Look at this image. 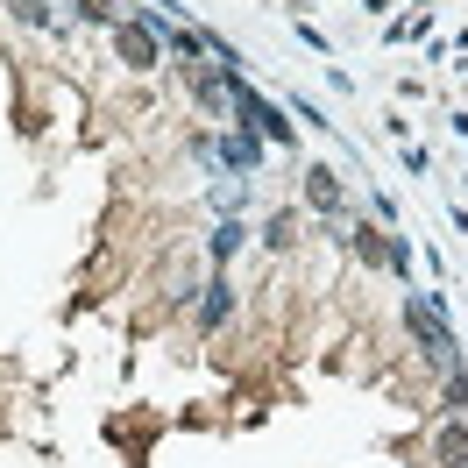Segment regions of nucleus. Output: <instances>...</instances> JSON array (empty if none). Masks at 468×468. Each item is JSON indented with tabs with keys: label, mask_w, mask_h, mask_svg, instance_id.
I'll use <instances>...</instances> for the list:
<instances>
[{
	"label": "nucleus",
	"mask_w": 468,
	"mask_h": 468,
	"mask_svg": "<svg viewBox=\"0 0 468 468\" xmlns=\"http://www.w3.org/2000/svg\"><path fill=\"white\" fill-rule=\"evenodd\" d=\"M433 462L440 468H468V419H454L447 433H440V447H433Z\"/></svg>",
	"instance_id": "423d86ee"
},
{
	"label": "nucleus",
	"mask_w": 468,
	"mask_h": 468,
	"mask_svg": "<svg viewBox=\"0 0 468 468\" xmlns=\"http://www.w3.org/2000/svg\"><path fill=\"white\" fill-rule=\"evenodd\" d=\"M114 58L128 64V71H156V64H164V43L143 29V15H121L114 22Z\"/></svg>",
	"instance_id": "f257e3e1"
},
{
	"label": "nucleus",
	"mask_w": 468,
	"mask_h": 468,
	"mask_svg": "<svg viewBox=\"0 0 468 468\" xmlns=\"http://www.w3.org/2000/svg\"><path fill=\"white\" fill-rule=\"evenodd\" d=\"M440 411H447V419H468V369H447V383H440Z\"/></svg>",
	"instance_id": "0eeeda50"
},
{
	"label": "nucleus",
	"mask_w": 468,
	"mask_h": 468,
	"mask_svg": "<svg viewBox=\"0 0 468 468\" xmlns=\"http://www.w3.org/2000/svg\"><path fill=\"white\" fill-rule=\"evenodd\" d=\"M0 7H7L22 29H43V22H50V0H0Z\"/></svg>",
	"instance_id": "1a4fd4ad"
},
{
	"label": "nucleus",
	"mask_w": 468,
	"mask_h": 468,
	"mask_svg": "<svg viewBox=\"0 0 468 468\" xmlns=\"http://www.w3.org/2000/svg\"><path fill=\"white\" fill-rule=\"evenodd\" d=\"M241 241H249V228H241V213H228V220H220V228H213V263L228 270L234 256H241Z\"/></svg>",
	"instance_id": "39448f33"
},
{
	"label": "nucleus",
	"mask_w": 468,
	"mask_h": 468,
	"mask_svg": "<svg viewBox=\"0 0 468 468\" xmlns=\"http://www.w3.org/2000/svg\"><path fill=\"white\" fill-rule=\"evenodd\" d=\"M199 334H220V326H228V313H234V284L228 277H213V284H199Z\"/></svg>",
	"instance_id": "20e7f679"
},
{
	"label": "nucleus",
	"mask_w": 468,
	"mask_h": 468,
	"mask_svg": "<svg viewBox=\"0 0 468 468\" xmlns=\"http://www.w3.org/2000/svg\"><path fill=\"white\" fill-rule=\"evenodd\" d=\"M213 156H220V164H228V171H263V156H270V143L263 135H256V128H241V121H228V135H220V143H213Z\"/></svg>",
	"instance_id": "f03ea898"
},
{
	"label": "nucleus",
	"mask_w": 468,
	"mask_h": 468,
	"mask_svg": "<svg viewBox=\"0 0 468 468\" xmlns=\"http://www.w3.org/2000/svg\"><path fill=\"white\" fill-rule=\"evenodd\" d=\"M263 241H270V249H292V241H298V213H292V206H277V213L263 220Z\"/></svg>",
	"instance_id": "6e6552de"
},
{
	"label": "nucleus",
	"mask_w": 468,
	"mask_h": 468,
	"mask_svg": "<svg viewBox=\"0 0 468 468\" xmlns=\"http://www.w3.org/2000/svg\"><path fill=\"white\" fill-rule=\"evenodd\" d=\"M305 206H313L320 220H348V185H341L334 164H313V171H305Z\"/></svg>",
	"instance_id": "7ed1b4c3"
}]
</instances>
